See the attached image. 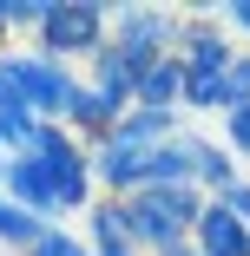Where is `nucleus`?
Masks as SVG:
<instances>
[{"mask_svg":"<svg viewBox=\"0 0 250 256\" xmlns=\"http://www.w3.org/2000/svg\"><path fill=\"white\" fill-rule=\"evenodd\" d=\"M7 33H14V20H7V0H0V46H7Z\"/></svg>","mask_w":250,"mask_h":256,"instance_id":"obj_18","label":"nucleus"},{"mask_svg":"<svg viewBox=\"0 0 250 256\" xmlns=\"http://www.w3.org/2000/svg\"><path fill=\"white\" fill-rule=\"evenodd\" d=\"M0 164H7V151H0Z\"/></svg>","mask_w":250,"mask_h":256,"instance_id":"obj_21","label":"nucleus"},{"mask_svg":"<svg viewBox=\"0 0 250 256\" xmlns=\"http://www.w3.org/2000/svg\"><path fill=\"white\" fill-rule=\"evenodd\" d=\"M171 53L184 60V72H217L224 79L243 46H230L224 7H191V14H178V46H171Z\"/></svg>","mask_w":250,"mask_h":256,"instance_id":"obj_6","label":"nucleus"},{"mask_svg":"<svg viewBox=\"0 0 250 256\" xmlns=\"http://www.w3.org/2000/svg\"><path fill=\"white\" fill-rule=\"evenodd\" d=\"M184 112H224V79L217 72H184Z\"/></svg>","mask_w":250,"mask_h":256,"instance_id":"obj_11","label":"nucleus"},{"mask_svg":"<svg viewBox=\"0 0 250 256\" xmlns=\"http://www.w3.org/2000/svg\"><path fill=\"white\" fill-rule=\"evenodd\" d=\"M224 26H237V33L250 40V0H237V7H224Z\"/></svg>","mask_w":250,"mask_h":256,"instance_id":"obj_17","label":"nucleus"},{"mask_svg":"<svg viewBox=\"0 0 250 256\" xmlns=\"http://www.w3.org/2000/svg\"><path fill=\"white\" fill-rule=\"evenodd\" d=\"M237 106H250V46L230 60V72H224V112H237Z\"/></svg>","mask_w":250,"mask_h":256,"instance_id":"obj_13","label":"nucleus"},{"mask_svg":"<svg viewBox=\"0 0 250 256\" xmlns=\"http://www.w3.org/2000/svg\"><path fill=\"white\" fill-rule=\"evenodd\" d=\"M165 256H197V250H191V243H178V250H165Z\"/></svg>","mask_w":250,"mask_h":256,"instance_id":"obj_20","label":"nucleus"},{"mask_svg":"<svg viewBox=\"0 0 250 256\" xmlns=\"http://www.w3.org/2000/svg\"><path fill=\"white\" fill-rule=\"evenodd\" d=\"M106 40H112V7H106V0H46V20L33 33V53L60 60V66H79Z\"/></svg>","mask_w":250,"mask_h":256,"instance_id":"obj_2","label":"nucleus"},{"mask_svg":"<svg viewBox=\"0 0 250 256\" xmlns=\"http://www.w3.org/2000/svg\"><path fill=\"white\" fill-rule=\"evenodd\" d=\"M0 190H7V204H20L27 217H40V224H66L60 184L46 178V164L33 158V151H7V164H0Z\"/></svg>","mask_w":250,"mask_h":256,"instance_id":"obj_7","label":"nucleus"},{"mask_svg":"<svg viewBox=\"0 0 250 256\" xmlns=\"http://www.w3.org/2000/svg\"><path fill=\"white\" fill-rule=\"evenodd\" d=\"M132 106H145V112H184V60L171 53V60H158L152 72L138 79V98Z\"/></svg>","mask_w":250,"mask_h":256,"instance_id":"obj_9","label":"nucleus"},{"mask_svg":"<svg viewBox=\"0 0 250 256\" xmlns=\"http://www.w3.org/2000/svg\"><path fill=\"white\" fill-rule=\"evenodd\" d=\"M217 204H224V210H230V217H237V224L250 230V178H237L230 190H217Z\"/></svg>","mask_w":250,"mask_h":256,"instance_id":"obj_16","label":"nucleus"},{"mask_svg":"<svg viewBox=\"0 0 250 256\" xmlns=\"http://www.w3.org/2000/svg\"><path fill=\"white\" fill-rule=\"evenodd\" d=\"M27 256H92V243H86V236H73L66 224H53V230H46Z\"/></svg>","mask_w":250,"mask_h":256,"instance_id":"obj_12","label":"nucleus"},{"mask_svg":"<svg viewBox=\"0 0 250 256\" xmlns=\"http://www.w3.org/2000/svg\"><path fill=\"white\" fill-rule=\"evenodd\" d=\"M224 151H230V158H250V106L224 112Z\"/></svg>","mask_w":250,"mask_h":256,"instance_id":"obj_14","label":"nucleus"},{"mask_svg":"<svg viewBox=\"0 0 250 256\" xmlns=\"http://www.w3.org/2000/svg\"><path fill=\"white\" fill-rule=\"evenodd\" d=\"M0 106H14V86H7V79H0Z\"/></svg>","mask_w":250,"mask_h":256,"instance_id":"obj_19","label":"nucleus"},{"mask_svg":"<svg viewBox=\"0 0 250 256\" xmlns=\"http://www.w3.org/2000/svg\"><path fill=\"white\" fill-rule=\"evenodd\" d=\"M171 46H178V14H171V7H112V40H106V53L125 66L132 86L152 72L158 60H171ZM132 98H138V92H132Z\"/></svg>","mask_w":250,"mask_h":256,"instance_id":"obj_3","label":"nucleus"},{"mask_svg":"<svg viewBox=\"0 0 250 256\" xmlns=\"http://www.w3.org/2000/svg\"><path fill=\"white\" fill-rule=\"evenodd\" d=\"M204 204H211V197H204V190H191V184H178V190L152 184V190L119 197V210H125V230H132L138 256H165V250L191 243L197 217H204Z\"/></svg>","mask_w":250,"mask_h":256,"instance_id":"obj_1","label":"nucleus"},{"mask_svg":"<svg viewBox=\"0 0 250 256\" xmlns=\"http://www.w3.org/2000/svg\"><path fill=\"white\" fill-rule=\"evenodd\" d=\"M86 243H92V256H138L119 197H92V210H86Z\"/></svg>","mask_w":250,"mask_h":256,"instance_id":"obj_8","label":"nucleus"},{"mask_svg":"<svg viewBox=\"0 0 250 256\" xmlns=\"http://www.w3.org/2000/svg\"><path fill=\"white\" fill-rule=\"evenodd\" d=\"M191 184L204 190V197H217V190L237 184V158H230L217 138H197V132H191Z\"/></svg>","mask_w":250,"mask_h":256,"instance_id":"obj_10","label":"nucleus"},{"mask_svg":"<svg viewBox=\"0 0 250 256\" xmlns=\"http://www.w3.org/2000/svg\"><path fill=\"white\" fill-rule=\"evenodd\" d=\"M7 20H14V33H40L46 0H7Z\"/></svg>","mask_w":250,"mask_h":256,"instance_id":"obj_15","label":"nucleus"},{"mask_svg":"<svg viewBox=\"0 0 250 256\" xmlns=\"http://www.w3.org/2000/svg\"><path fill=\"white\" fill-rule=\"evenodd\" d=\"M27 151L46 164V178L60 184V204H66V217H73V210H92V190H99V184H92V151H86V144H79L66 125H40Z\"/></svg>","mask_w":250,"mask_h":256,"instance_id":"obj_5","label":"nucleus"},{"mask_svg":"<svg viewBox=\"0 0 250 256\" xmlns=\"http://www.w3.org/2000/svg\"><path fill=\"white\" fill-rule=\"evenodd\" d=\"M0 79L14 86V98L40 118V125H60L66 106H73V92H79V72L60 66V60H46V53H0Z\"/></svg>","mask_w":250,"mask_h":256,"instance_id":"obj_4","label":"nucleus"}]
</instances>
